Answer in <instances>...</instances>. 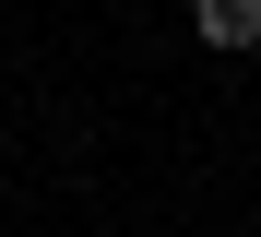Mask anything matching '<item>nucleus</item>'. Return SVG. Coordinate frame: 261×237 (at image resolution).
<instances>
[{
    "instance_id": "1",
    "label": "nucleus",
    "mask_w": 261,
    "mask_h": 237,
    "mask_svg": "<svg viewBox=\"0 0 261 237\" xmlns=\"http://www.w3.org/2000/svg\"><path fill=\"white\" fill-rule=\"evenodd\" d=\"M190 24H202V47L249 60V47H261V0H190Z\"/></svg>"
}]
</instances>
